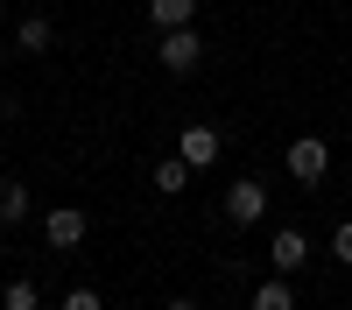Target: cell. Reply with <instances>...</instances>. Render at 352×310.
I'll use <instances>...</instances> for the list:
<instances>
[{"label": "cell", "instance_id": "1", "mask_svg": "<svg viewBox=\"0 0 352 310\" xmlns=\"http://www.w3.org/2000/svg\"><path fill=\"white\" fill-rule=\"evenodd\" d=\"M289 177H296V184H324V177H331V148H324L317 134L289 141Z\"/></svg>", "mask_w": 352, "mask_h": 310}, {"label": "cell", "instance_id": "2", "mask_svg": "<svg viewBox=\"0 0 352 310\" xmlns=\"http://www.w3.org/2000/svg\"><path fill=\"white\" fill-rule=\"evenodd\" d=\"M197 56H204V36H197V21L190 28H162V71H197Z\"/></svg>", "mask_w": 352, "mask_h": 310}, {"label": "cell", "instance_id": "3", "mask_svg": "<svg viewBox=\"0 0 352 310\" xmlns=\"http://www.w3.org/2000/svg\"><path fill=\"white\" fill-rule=\"evenodd\" d=\"M226 219H232V225H261V219H268V190H261L254 177L226 184Z\"/></svg>", "mask_w": 352, "mask_h": 310}, {"label": "cell", "instance_id": "4", "mask_svg": "<svg viewBox=\"0 0 352 310\" xmlns=\"http://www.w3.org/2000/svg\"><path fill=\"white\" fill-rule=\"evenodd\" d=\"M176 155H184L190 169H212L226 155V134L219 127H184V134H176Z\"/></svg>", "mask_w": 352, "mask_h": 310}, {"label": "cell", "instance_id": "5", "mask_svg": "<svg viewBox=\"0 0 352 310\" xmlns=\"http://www.w3.org/2000/svg\"><path fill=\"white\" fill-rule=\"evenodd\" d=\"M43 240H50L56 254H71V247H85V212H78V205H56V212L43 219Z\"/></svg>", "mask_w": 352, "mask_h": 310}, {"label": "cell", "instance_id": "6", "mask_svg": "<svg viewBox=\"0 0 352 310\" xmlns=\"http://www.w3.org/2000/svg\"><path fill=\"white\" fill-rule=\"evenodd\" d=\"M268 261H275V268H282V275H296V268H303V261H310V240H303V233H296V225H282V233H275V240H268Z\"/></svg>", "mask_w": 352, "mask_h": 310}, {"label": "cell", "instance_id": "7", "mask_svg": "<svg viewBox=\"0 0 352 310\" xmlns=\"http://www.w3.org/2000/svg\"><path fill=\"white\" fill-rule=\"evenodd\" d=\"M190 177H197V169H190L184 155H162V162L148 169V184H155L162 197H184V190H190Z\"/></svg>", "mask_w": 352, "mask_h": 310}, {"label": "cell", "instance_id": "8", "mask_svg": "<svg viewBox=\"0 0 352 310\" xmlns=\"http://www.w3.org/2000/svg\"><path fill=\"white\" fill-rule=\"evenodd\" d=\"M14 43H21V56H43V49L56 43V28H50V14H28V21L14 28Z\"/></svg>", "mask_w": 352, "mask_h": 310}, {"label": "cell", "instance_id": "9", "mask_svg": "<svg viewBox=\"0 0 352 310\" xmlns=\"http://www.w3.org/2000/svg\"><path fill=\"white\" fill-rule=\"evenodd\" d=\"M21 219H28V184L0 177V225H21Z\"/></svg>", "mask_w": 352, "mask_h": 310}, {"label": "cell", "instance_id": "10", "mask_svg": "<svg viewBox=\"0 0 352 310\" xmlns=\"http://www.w3.org/2000/svg\"><path fill=\"white\" fill-rule=\"evenodd\" d=\"M148 21L155 28H190L197 21V0H148Z\"/></svg>", "mask_w": 352, "mask_h": 310}, {"label": "cell", "instance_id": "11", "mask_svg": "<svg viewBox=\"0 0 352 310\" xmlns=\"http://www.w3.org/2000/svg\"><path fill=\"white\" fill-rule=\"evenodd\" d=\"M254 310H296V289H289V275L261 282V289H254Z\"/></svg>", "mask_w": 352, "mask_h": 310}, {"label": "cell", "instance_id": "12", "mask_svg": "<svg viewBox=\"0 0 352 310\" xmlns=\"http://www.w3.org/2000/svg\"><path fill=\"white\" fill-rule=\"evenodd\" d=\"M0 310H43V296H36V282H8V289H0Z\"/></svg>", "mask_w": 352, "mask_h": 310}, {"label": "cell", "instance_id": "13", "mask_svg": "<svg viewBox=\"0 0 352 310\" xmlns=\"http://www.w3.org/2000/svg\"><path fill=\"white\" fill-rule=\"evenodd\" d=\"M56 310H106V303H99V289H71V296L56 303Z\"/></svg>", "mask_w": 352, "mask_h": 310}, {"label": "cell", "instance_id": "14", "mask_svg": "<svg viewBox=\"0 0 352 310\" xmlns=\"http://www.w3.org/2000/svg\"><path fill=\"white\" fill-rule=\"evenodd\" d=\"M331 254H338V261L352 268V219H345V225H338V233H331Z\"/></svg>", "mask_w": 352, "mask_h": 310}, {"label": "cell", "instance_id": "15", "mask_svg": "<svg viewBox=\"0 0 352 310\" xmlns=\"http://www.w3.org/2000/svg\"><path fill=\"white\" fill-rule=\"evenodd\" d=\"M169 310H197V296H169Z\"/></svg>", "mask_w": 352, "mask_h": 310}]
</instances>
